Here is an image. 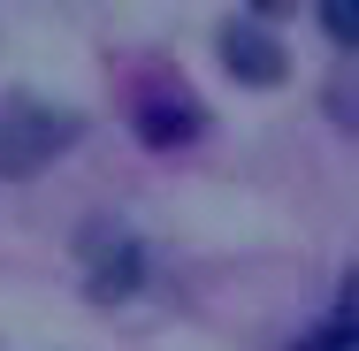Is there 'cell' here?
<instances>
[{"mask_svg": "<svg viewBox=\"0 0 359 351\" xmlns=\"http://www.w3.org/2000/svg\"><path fill=\"white\" fill-rule=\"evenodd\" d=\"M321 23H329V39H337V46H352V31H359V15H352V8H337V0L321 8Z\"/></svg>", "mask_w": 359, "mask_h": 351, "instance_id": "obj_5", "label": "cell"}, {"mask_svg": "<svg viewBox=\"0 0 359 351\" xmlns=\"http://www.w3.org/2000/svg\"><path fill=\"white\" fill-rule=\"evenodd\" d=\"M76 138H84L76 115H54L39 99H8V115H0V176H31V168H46Z\"/></svg>", "mask_w": 359, "mask_h": 351, "instance_id": "obj_1", "label": "cell"}, {"mask_svg": "<svg viewBox=\"0 0 359 351\" xmlns=\"http://www.w3.org/2000/svg\"><path fill=\"white\" fill-rule=\"evenodd\" d=\"M138 130H145L153 145L199 138V107H191V92H161V99H145V107H138Z\"/></svg>", "mask_w": 359, "mask_h": 351, "instance_id": "obj_4", "label": "cell"}, {"mask_svg": "<svg viewBox=\"0 0 359 351\" xmlns=\"http://www.w3.org/2000/svg\"><path fill=\"white\" fill-rule=\"evenodd\" d=\"M222 62L245 76V84H276V76H283V46H276L260 23H229V39H222Z\"/></svg>", "mask_w": 359, "mask_h": 351, "instance_id": "obj_3", "label": "cell"}, {"mask_svg": "<svg viewBox=\"0 0 359 351\" xmlns=\"http://www.w3.org/2000/svg\"><path fill=\"white\" fill-rule=\"evenodd\" d=\"M84 268H92V298H130L145 282V252L115 229H92L84 237Z\"/></svg>", "mask_w": 359, "mask_h": 351, "instance_id": "obj_2", "label": "cell"}]
</instances>
